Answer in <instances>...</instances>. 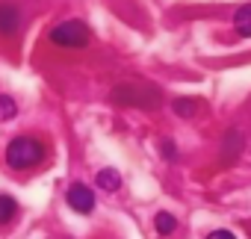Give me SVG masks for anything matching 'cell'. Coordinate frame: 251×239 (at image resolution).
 Listing matches in <instances>:
<instances>
[{
	"mask_svg": "<svg viewBox=\"0 0 251 239\" xmlns=\"http://www.w3.org/2000/svg\"><path fill=\"white\" fill-rule=\"evenodd\" d=\"M207 239H236V236H233L230 230H213V233H210Z\"/></svg>",
	"mask_w": 251,
	"mask_h": 239,
	"instance_id": "12",
	"label": "cell"
},
{
	"mask_svg": "<svg viewBox=\"0 0 251 239\" xmlns=\"http://www.w3.org/2000/svg\"><path fill=\"white\" fill-rule=\"evenodd\" d=\"M112 100L127 103V106H142V109H157L163 103V95L160 89L145 86V83H118L112 89Z\"/></svg>",
	"mask_w": 251,
	"mask_h": 239,
	"instance_id": "1",
	"label": "cell"
},
{
	"mask_svg": "<svg viewBox=\"0 0 251 239\" xmlns=\"http://www.w3.org/2000/svg\"><path fill=\"white\" fill-rule=\"evenodd\" d=\"M15 112H18L15 100H12L9 95H0V121H9V118H15Z\"/></svg>",
	"mask_w": 251,
	"mask_h": 239,
	"instance_id": "10",
	"label": "cell"
},
{
	"mask_svg": "<svg viewBox=\"0 0 251 239\" xmlns=\"http://www.w3.org/2000/svg\"><path fill=\"white\" fill-rule=\"evenodd\" d=\"M233 27L239 36H251V3H245L233 12Z\"/></svg>",
	"mask_w": 251,
	"mask_h": 239,
	"instance_id": "6",
	"label": "cell"
},
{
	"mask_svg": "<svg viewBox=\"0 0 251 239\" xmlns=\"http://www.w3.org/2000/svg\"><path fill=\"white\" fill-rule=\"evenodd\" d=\"M65 198H68V207L77 210V213H92L95 210V192L89 186H83V183L68 186V195Z\"/></svg>",
	"mask_w": 251,
	"mask_h": 239,
	"instance_id": "4",
	"label": "cell"
},
{
	"mask_svg": "<svg viewBox=\"0 0 251 239\" xmlns=\"http://www.w3.org/2000/svg\"><path fill=\"white\" fill-rule=\"evenodd\" d=\"M50 42L59 45V48H83L89 42V27L83 21H77V18L62 21V24H56L50 30Z\"/></svg>",
	"mask_w": 251,
	"mask_h": 239,
	"instance_id": "3",
	"label": "cell"
},
{
	"mask_svg": "<svg viewBox=\"0 0 251 239\" xmlns=\"http://www.w3.org/2000/svg\"><path fill=\"white\" fill-rule=\"evenodd\" d=\"M42 160H45V148H42V142L33 139V136H18V139H12L9 148H6V163H9L12 168H33V166H39Z\"/></svg>",
	"mask_w": 251,
	"mask_h": 239,
	"instance_id": "2",
	"label": "cell"
},
{
	"mask_svg": "<svg viewBox=\"0 0 251 239\" xmlns=\"http://www.w3.org/2000/svg\"><path fill=\"white\" fill-rule=\"evenodd\" d=\"M15 213H18V204H15V198H9V195H0V224H9V221L15 218Z\"/></svg>",
	"mask_w": 251,
	"mask_h": 239,
	"instance_id": "8",
	"label": "cell"
},
{
	"mask_svg": "<svg viewBox=\"0 0 251 239\" xmlns=\"http://www.w3.org/2000/svg\"><path fill=\"white\" fill-rule=\"evenodd\" d=\"M175 227H177V218H175L172 213H157V230H160L163 236L175 233Z\"/></svg>",
	"mask_w": 251,
	"mask_h": 239,
	"instance_id": "9",
	"label": "cell"
},
{
	"mask_svg": "<svg viewBox=\"0 0 251 239\" xmlns=\"http://www.w3.org/2000/svg\"><path fill=\"white\" fill-rule=\"evenodd\" d=\"M21 27V9L15 3H0V33L9 36Z\"/></svg>",
	"mask_w": 251,
	"mask_h": 239,
	"instance_id": "5",
	"label": "cell"
},
{
	"mask_svg": "<svg viewBox=\"0 0 251 239\" xmlns=\"http://www.w3.org/2000/svg\"><path fill=\"white\" fill-rule=\"evenodd\" d=\"M98 186H100L103 192H115V189L121 186V177H118L112 168H103V171H98Z\"/></svg>",
	"mask_w": 251,
	"mask_h": 239,
	"instance_id": "7",
	"label": "cell"
},
{
	"mask_svg": "<svg viewBox=\"0 0 251 239\" xmlns=\"http://www.w3.org/2000/svg\"><path fill=\"white\" fill-rule=\"evenodd\" d=\"M175 109H177L180 115H195V112H198V103H195V100H175Z\"/></svg>",
	"mask_w": 251,
	"mask_h": 239,
	"instance_id": "11",
	"label": "cell"
}]
</instances>
